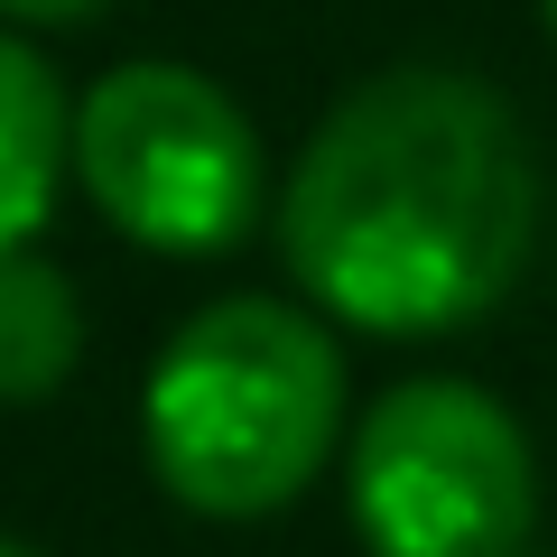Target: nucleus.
I'll use <instances>...</instances> for the list:
<instances>
[{"label": "nucleus", "mask_w": 557, "mask_h": 557, "mask_svg": "<svg viewBox=\"0 0 557 557\" xmlns=\"http://www.w3.org/2000/svg\"><path fill=\"white\" fill-rule=\"evenodd\" d=\"M539 168L511 102L446 65L372 75L317 121L278 196V251L362 335H456L520 288Z\"/></svg>", "instance_id": "obj_1"}, {"label": "nucleus", "mask_w": 557, "mask_h": 557, "mask_svg": "<svg viewBox=\"0 0 557 557\" xmlns=\"http://www.w3.org/2000/svg\"><path fill=\"white\" fill-rule=\"evenodd\" d=\"M344 418V354L288 298H223L177 325L149 391L139 446L149 474L205 520H260L317 483Z\"/></svg>", "instance_id": "obj_2"}, {"label": "nucleus", "mask_w": 557, "mask_h": 557, "mask_svg": "<svg viewBox=\"0 0 557 557\" xmlns=\"http://www.w3.org/2000/svg\"><path fill=\"white\" fill-rule=\"evenodd\" d=\"M75 177L139 251H233L260 205V131L214 75L168 57L112 65L75 102Z\"/></svg>", "instance_id": "obj_3"}, {"label": "nucleus", "mask_w": 557, "mask_h": 557, "mask_svg": "<svg viewBox=\"0 0 557 557\" xmlns=\"http://www.w3.org/2000/svg\"><path fill=\"white\" fill-rule=\"evenodd\" d=\"M354 530L372 557H530V437L474 381H399L354 437Z\"/></svg>", "instance_id": "obj_4"}, {"label": "nucleus", "mask_w": 557, "mask_h": 557, "mask_svg": "<svg viewBox=\"0 0 557 557\" xmlns=\"http://www.w3.org/2000/svg\"><path fill=\"white\" fill-rule=\"evenodd\" d=\"M65 168H75V112L57 65L28 38H0V251H28Z\"/></svg>", "instance_id": "obj_5"}, {"label": "nucleus", "mask_w": 557, "mask_h": 557, "mask_svg": "<svg viewBox=\"0 0 557 557\" xmlns=\"http://www.w3.org/2000/svg\"><path fill=\"white\" fill-rule=\"evenodd\" d=\"M84 362V298L38 251H0V409H38Z\"/></svg>", "instance_id": "obj_6"}, {"label": "nucleus", "mask_w": 557, "mask_h": 557, "mask_svg": "<svg viewBox=\"0 0 557 557\" xmlns=\"http://www.w3.org/2000/svg\"><path fill=\"white\" fill-rule=\"evenodd\" d=\"M94 10H112V0H0V20H28V28H84Z\"/></svg>", "instance_id": "obj_7"}, {"label": "nucleus", "mask_w": 557, "mask_h": 557, "mask_svg": "<svg viewBox=\"0 0 557 557\" xmlns=\"http://www.w3.org/2000/svg\"><path fill=\"white\" fill-rule=\"evenodd\" d=\"M0 557H38V548H28V539H10V530H0Z\"/></svg>", "instance_id": "obj_8"}, {"label": "nucleus", "mask_w": 557, "mask_h": 557, "mask_svg": "<svg viewBox=\"0 0 557 557\" xmlns=\"http://www.w3.org/2000/svg\"><path fill=\"white\" fill-rule=\"evenodd\" d=\"M539 10H548V28H557V0H539Z\"/></svg>", "instance_id": "obj_9"}]
</instances>
